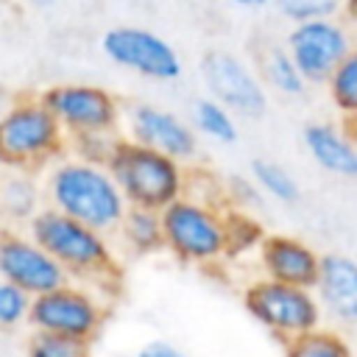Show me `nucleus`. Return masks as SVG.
I'll return each instance as SVG.
<instances>
[{
  "label": "nucleus",
  "mask_w": 357,
  "mask_h": 357,
  "mask_svg": "<svg viewBox=\"0 0 357 357\" xmlns=\"http://www.w3.org/2000/svg\"><path fill=\"white\" fill-rule=\"evenodd\" d=\"M28 357H92V343L56 335V332H31L28 337Z\"/></svg>",
  "instance_id": "25"
},
{
  "label": "nucleus",
  "mask_w": 357,
  "mask_h": 357,
  "mask_svg": "<svg viewBox=\"0 0 357 357\" xmlns=\"http://www.w3.org/2000/svg\"><path fill=\"white\" fill-rule=\"evenodd\" d=\"M284 50L301 78L310 84H324L329 73L354 53L351 42V25L337 17H321V20H304L293 22L284 36Z\"/></svg>",
  "instance_id": "8"
},
{
  "label": "nucleus",
  "mask_w": 357,
  "mask_h": 357,
  "mask_svg": "<svg viewBox=\"0 0 357 357\" xmlns=\"http://www.w3.org/2000/svg\"><path fill=\"white\" fill-rule=\"evenodd\" d=\"M262 192L257 190V184L251 181V178H245V176H231L229 181H223V201H226V206H231V209H245V212H251V209H257L259 204H262Z\"/></svg>",
  "instance_id": "29"
},
{
  "label": "nucleus",
  "mask_w": 357,
  "mask_h": 357,
  "mask_svg": "<svg viewBox=\"0 0 357 357\" xmlns=\"http://www.w3.org/2000/svg\"><path fill=\"white\" fill-rule=\"evenodd\" d=\"M243 301L251 318L284 343L324 324V312L310 287H296L259 276L245 284Z\"/></svg>",
  "instance_id": "7"
},
{
  "label": "nucleus",
  "mask_w": 357,
  "mask_h": 357,
  "mask_svg": "<svg viewBox=\"0 0 357 357\" xmlns=\"http://www.w3.org/2000/svg\"><path fill=\"white\" fill-rule=\"evenodd\" d=\"M109 298L81 282H64L47 293H39L28 304L25 324L36 332H56L78 340H95L106 324Z\"/></svg>",
  "instance_id": "6"
},
{
  "label": "nucleus",
  "mask_w": 357,
  "mask_h": 357,
  "mask_svg": "<svg viewBox=\"0 0 357 357\" xmlns=\"http://www.w3.org/2000/svg\"><path fill=\"white\" fill-rule=\"evenodd\" d=\"M190 126L195 128V134H201V137H206L212 142H220V145H231L240 137L234 114L226 106H220L218 100H212V98H198L195 100Z\"/></svg>",
  "instance_id": "22"
},
{
  "label": "nucleus",
  "mask_w": 357,
  "mask_h": 357,
  "mask_svg": "<svg viewBox=\"0 0 357 357\" xmlns=\"http://www.w3.org/2000/svg\"><path fill=\"white\" fill-rule=\"evenodd\" d=\"M254 61H257L254 73L259 75L265 89H273V92L287 95V98H298L307 92V81L301 78V73L290 61L284 45H273V42L259 45L254 53Z\"/></svg>",
  "instance_id": "18"
},
{
  "label": "nucleus",
  "mask_w": 357,
  "mask_h": 357,
  "mask_svg": "<svg viewBox=\"0 0 357 357\" xmlns=\"http://www.w3.org/2000/svg\"><path fill=\"white\" fill-rule=\"evenodd\" d=\"M229 6H237V8H262L268 6L271 0H226Z\"/></svg>",
  "instance_id": "31"
},
{
  "label": "nucleus",
  "mask_w": 357,
  "mask_h": 357,
  "mask_svg": "<svg viewBox=\"0 0 357 357\" xmlns=\"http://www.w3.org/2000/svg\"><path fill=\"white\" fill-rule=\"evenodd\" d=\"M201 78L212 100L234 117H262L268 112V89L248 61L231 50H206L201 56Z\"/></svg>",
  "instance_id": "11"
},
{
  "label": "nucleus",
  "mask_w": 357,
  "mask_h": 357,
  "mask_svg": "<svg viewBox=\"0 0 357 357\" xmlns=\"http://www.w3.org/2000/svg\"><path fill=\"white\" fill-rule=\"evenodd\" d=\"M254 257L259 262L262 276L312 290L321 254L310 243L293 234H265Z\"/></svg>",
  "instance_id": "14"
},
{
  "label": "nucleus",
  "mask_w": 357,
  "mask_h": 357,
  "mask_svg": "<svg viewBox=\"0 0 357 357\" xmlns=\"http://www.w3.org/2000/svg\"><path fill=\"white\" fill-rule=\"evenodd\" d=\"M106 167L128 206H145L159 212L187 190V167L181 162L153 148H145L123 134L114 142Z\"/></svg>",
  "instance_id": "3"
},
{
  "label": "nucleus",
  "mask_w": 357,
  "mask_h": 357,
  "mask_svg": "<svg viewBox=\"0 0 357 357\" xmlns=\"http://www.w3.org/2000/svg\"><path fill=\"white\" fill-rule=\"evenodd\" d=\"M223 229H226V259H240L245 254H257L262 237L268 234L262 223L245 209H223Z\"/></svg>",
  "instance_id": "21"
},
{
  "label": "nucleus",
  "mask_w": 357,
  "mask_h": 357,
  "mask_svg": "<svg viewBox=\"0 0 357 357\" xmlns=\"http://www.w3.org/2000/svg\"><path fill=\"white\" fill-rule=\"evenodd\" d=\"M159 220L162 251H170L178 262L212 268L226 259L223 206L184 192L159 209Z\"/></svg>",
  "instance_id": "5"
},
{
  "label": "nucleus",
  "mask_w": 357,
  "mask_h": 357,
  "mask_svg": "<svg viewBox=\"0 0 357 357\" xmlns=\"http://www.w3.org/2000/svg\"><path fill=\"white\" fill-rule=\"evenodd\" d=\"M28 304H31V296H25L20 287H14L0 276V329L22 326L28 318Z\"/></svg>",
  "instance_id": "28"
},
{
  "label": "nucleus",
  "mask_w": 357,
  "mask_h": 357,
  "mask_svg": "<svg viewBox=\"0 0 357 357\" xmlns=\"http://www.w3.org/2000/svg\"><path fill=\"white\" fill-rule=\"evenodd\" d=\"M25 231L64 268L73 282L89 284L112 301L114 284H120V259L109 234L47 204L25 223Z\"/></svg>",
  "instance_id": "1"
},
{
  "label": "nucleus",
  "mask_w": 357,
  "mask_h": 357,
  "mask_svg": "<svg viewBox=\"0 0 357 357\" xmlns=\"http://www.w3.org/2000/svg\"><path fill=\"white\" fill-rule=\"evenodd\" d=\"M284 357H354L349 337L329 326H315L284 343Z\"/></svg>",
  "instance_id": "20"
},
{
  "label": "nucleus",
  "mask_w": 357,
  "mask_h": 357,
  "mask_svg": "<svg viewBox=\"0 0 357 357\" xmlns=\"http://www.w3.org/2000/svg\"><path fill=\"white\" fill-rule=\"evenodd\" d=\"M36 98L56 117L67 137L120 134V100L98 84H53Z\"/></svg>",
  "instance_id": "9"
},
{
  "label": "nucleus",
  "mask_w": 357,
  "mask_h": 357,
  "mask_svg": "<svg viewBox=\"0 0 357 357\" xmlns=\"http://www.w3.org/2000/svg\"><path fill=\"white\" fill-rule=\"evenodd\" d=\"M332 106L343 114V117H354L357 114V53H349L324 81Z\"/></svg>",
  "instance_id": "24"
},
{
  "label": "nucleus",
  "mask_w": 357,
  "mask_h": 357,
  "mask_svg": "<svg viewBox=\"0 0 357 357\" xmlns=\"http://www.w3.org/2000/svg\"><path fill=\"white\" fill-rule=\"evenodd\" d=\"M31 8H39V11H45V8H53L59 0H25Z\"/></svg>",
  "instance_id": "32"
},
{
  "label": "nucleus",
  "mask_w": 357,
  "mask_h": 357,
  "mask_svg": "<svg viewBox=\"0 0 357 357\" xmlns=\"http://www.w3.org/2000/svg\"><path fill=\"white\" fill-rule=\"evenodd\" d=\"M349 0H273L276 11L290 22L304 20H321V17H337L346 8Z\"/></svg>",
  "instance_id": "26"
},
{
  "label": "nucleus",
  "mask_w": 357,
  "mask_h": 357,
  "mask_svg": "<svg viewBox=\"0 0 357 357\" xmlns=\"http://www.w3.org/2000/svg\"><path fill=\"white\" fill-rule=\"evenodd\" d=\"M42 198L47 206L112 234L126 212V198L106 165L61 153L45 167Z\"/></svg>",
  "instance_id": "2"
},
{
  "label": "nucleus",
  "mask_w": 357,
  "mask_h": 357,
  "mask_svg": "<svg viewBox=\"0 0 357 357\" xmlns=\"http://www.w3.org/2000/svg\"><path fill=\"white\" fill-rule=\"evenodd\" d=\"M100 50L103 56L128 70L137 73L148 81L170 84L181 75V59L176 47L162 39L156 31L142 28V25H114L100 36Z\"/></svg>",
  "instance_id": "10"
},
{
  "label": "nucleus",
  "mask_w": 357,
  "mask_h": 357,
  "mask_svg": "<svg viewBox=\"0 0 357 357\" xmlns=\"http://www.w3.org/2000/svg\"><path fill=\"white\" fill-rule=\"evenodd\" d=\"M112 234L117 237V243L128 254L148 257V254L162 251V220H159L156 209L126 206V212H123V218Z\"/></svg>",
  "instance_id": "19"
},
{
  "label": "nucleus",
  "mask_w": 357,
  "mask_h": 357,
  "mask_svg": "<svg viewBox=\"0 0 357 357\" xmlns=\"http://www.w3.org/2000/svg\"><path fill=\"white\" fill-rule=\"evenodd\" d=\"M137 357H184L176 346H170V343H165V340H151V343H145L139 351H137Z\"/></svg>",
  "instance_id": "30"
},
{
  "label": "nucleus",
  "mask_w": 357,
  "mask_h": 357,
  "mask_svg": "<svg viewBox=\"0 0 357 357\" xmlns=\"http://www.w3.org/2000/svg\"><path fill=\"white\" fill-rule=\"evenodd\" d=\"M0 215L11 226H25L42 206V184L36 181V173L28 170H6L0 167Z\"/></svg>",
  "instance_id": "17"
},
{
  "label": "nucleus",
  "mask_w": 357,
  "mask_h": 357,
  "mask_svg": "<svg viewBox=\"0 0 357 357\" xmlns=\"http://www.w3.org/2000/svg\"><path fill=\"white\" fill-rule=\"evenodd\" d=\"M67 153V134L36 95H20L0 114V167L39 173Z\"/></svg>",
  "instance_id": "4"
},
{
  "label": "nucleus",
  "mask_w": 357,
  "mask_h": 357,
  "mask_svg": "<svg viewBox=\"0 0 357 357\" xmlns=\"http://www.w3.org/2000/svg\"><path fill=\"white\" fill-rule=\"evenodd\" d=\"M0 276L31 298L70 282L64 268L20 226L0 229Z\"/></svg>",
  "instance_id": "12"
},
{
  "label": "nucleus",
  "mask_w": 357,
  "mask_h": 357,
  "mask_svg": "<svg viewBox=\"0 0 357 357\" xmlns=\"http://www.w3.org/2000/svg\"><path fill=\"white\" fill-rule=\"evenodd\" d=\"M251 181L265 198H273L279 204H296L301 198V187L290 170H284L279 162L271 159H254L251 162Z\"/></svg>",
  "instance_id": "23"
},
{
  "label": "nucleus",
  "mask_w": 357,
  "mask_h": 357,
  "mask_svg": "<svg viewBox=\"0 0 357 357\" xmlns=\"http://www.w3.org/2000/svg\"><path fill=\"white\" fill-rule=\"evenodd\" d=\"M120 134L153 148L159 153H167L170 159L187 165L198 156V134L195 128L181 120L178 114L153 106V103H131L126 112H120Z\"/></svg>",
  "instance_id": "13"
},
{
  "label": "nucleus",
  "mask_w": 357,
  "mask_h": 357,
  "mask_svg": "<svg viewBox=\"0 0 357 357\" xmlns=\"http://www.w3.org/2000/svg\"><path fill=\"white\" fill-rule=\"evenodd\" d=\"M315 301L324 315L351 326L357 321V265L349 254H321L312 284Z\"/></svg>",
  "instance_id": "15"
},
{
  "label": "nucleus",
  "mask_w": 357,
  "mask_h": 357,
  "mask_svg": "<svg viewBox=\"0 0 357 357\" xmlns=\"http://www.w3.org/2000/svg\"><path fill=\"white\" fill-rule=\"evenodd\" d=\"M351 117H343V123H307L301 131L304 148L312 156V162L337 176V178H354L357 176V145L349 126Z\"/></svg>",
  "instance_id": "16"
},
{
  "label": "nucleus",
  "mask_w": 357,
  "mask_h": 357,
  "mask_svg": "<svg viewBox=\"0 0 357 357\" xmlns=\"http://www.w3.org/2000/svg\"><path fill=\"white\" fill-rule=\"evenodd\" d=\"M117 139L120 134H75V137H67V153L86 159V162L106 165Z\"/></svg>",
  "instance_id": "27"
}]
</instances>
